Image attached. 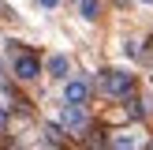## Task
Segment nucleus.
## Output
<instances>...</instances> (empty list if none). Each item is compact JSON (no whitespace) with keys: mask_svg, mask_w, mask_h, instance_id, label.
<instances>
[{"mask_svg":"<svg viewBox=\"0 0 153 150\" xmlns=\"http://www.w3.org/2000/svg\"><path fill=\"white\" fill-rule=\"evenodd\" d=\"M79 15L86 22H94L97 15H101V4H97V0H79Z\"/></svg>","mask_w":153,"mask_h":150,"instance_id":"7","label":"nucleus"},{"mask_svg":"<svg viewBox=\"0 0 153 150\" xmlns=\"http://www.w3.org/2000/svg\"><path fill=\"white\" fill-rule=\"evenodd\" d=\"M64 105H86L90 101V82L82 79V75H71V79H64Z\"/></svg>","mask_w":153,"mask_h":150,"instance_id":"4","label":"nucleus"},{"mask_svg":"<svg viewBox=\"0 0 153 150\" xmlns=\"http://www.w3.org/2000/svg\"><path fill=\"white\" fill-rule=\"evenodd\" d=\"M101 90H105L108 98H131L134 75L123 71V68H108V71H101Z\"/></svg>","mask_w":153,"mask_h":150,"instance_id":"1","label":"nucleus"},{"mask_svg":"<svg viewBox=\"0 0 153 150\" xmlns=\"http://www.w3.org/2000/svg\"><path fill=\"white\" fill-rule=\"evenodd\" d=\"M0 79H4V68H0Z\"/></svg>","mask_w":153,"mask_h":150,"instance_id":"11","label":"nucleus"},{"mask_svg":"<svg viewBox=\"0 0 153 150\" xmlns=\"http://www.w3.org/2000/svg\"><path fill=\"white\" fill-rule=\"evenodd\" d=\"M11 71H15V79L34 82L37 75H41V60H37L34 52H15V56H11Z\"/></svg>","mask_w":153,"mask_h":150,"instance_id":"3","label":"nucleus"},{"mask_svg":"<svg viewBox=\"0 0 153 150\" xmlns=\"http://www.w3.org/2000/svg\"><path fill=\"white\" fill-rule=\"evenodd\" d=\"M142 4H153V0H142Z\"/></svg>","mask_w":153,"mask_h":150,"instance_id":"12","label":"nucleus"},{"mask_svg":"<svg viewBox=\"0 0 153 150\" xmlns=\"http://www.w3.org/2000/svg\"><path fill=\"white\" fill-rule=\"evenodd\" d=\"M60 124L71 135H79L82 128H86V105H64V109H60Z\"/></svg>","mask_w":153,"mask_h":150,"instance_id":"5","label":"nucleus"},{"mask_svg":"<svg viewBox=\"0 0 153 150\" xmlns=\"http://www.w3.org/2000/svg\"><path fill=\"white\" fill-rule=\"evenodd\" d=\"M45 75H52V79H71V60H67L64 52H52V56L45 60Z\"/></svg>","mask_w":153,"mask_h":150,"instance_id":"6","label":"nucleus"},{"mask_svg":"<svg viewBox=\"0 0 153 150\" xmlns=\"http://www.w3.org/2000/svg\"><path fill=\"white\" fill-rule=\"evenodd\" d=\"M146 150H153V142H149V146H146Z\"/></svg>","mask_w":153,"mask_h":150,"instance_id":"13","label":"nucleus"},{"mask_svg":"<svg viewBox=\"0 0 153 150\" xmlns=\"http://www.w3.org/2000/svg\"><path fill=\"white\" fill-rule=\"evenodd\" d=\"M4 120H7V109H4V105H0V128H4Z\"/></svg>","mask_w":153,"mask_h":150,"instance_id":"9","label":"nucleus"},{"mask_svg":"<svg viewBox=\"0 0 153 150\" xmlns=\"http://www.w3.org/2000/svg\"><path fill=\"white\" fill-rule=\"evenodd\" d=\"M108 150H146V131L142 128H120V131H112Z\"/></svg>","mask_w":153,"mask_h":150,"instance_id":"2","label":"nucleus"},{"mask_svg":"<svg viewBox=\"0 0 153 150\" xmlns=\"http://www.w3.org/2000/svg\"><path fill=\"white\" fill-rule=\"evenodd\" d=\"M37 150H52V146H37Z\"/></svg>","mask_w":153,"mask_h":150,"instance_id":"10","label":"nucleus"},{"mask_svg":"<svg viewBox=\"0 0 153 150\" xmlns=\"http://www.w3.org/2000/svg\"><path fill=\"white\" fill-rule=\"evenodd\" d=\"M37 8H41V11H56L60 0H37Z\"/></svg>","mask_w":153,"mask_h":150,"instance_id":"8","label":"nucleus"}]
</instances>
